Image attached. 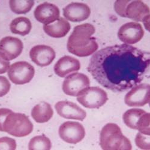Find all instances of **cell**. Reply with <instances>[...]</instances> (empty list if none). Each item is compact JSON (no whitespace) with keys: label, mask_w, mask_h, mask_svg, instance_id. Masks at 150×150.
<instances>
[{"label":"cell","mask_w":150,"mask_h":150,"mask_svg":"<svg viewBox=\"0 0 150 150\" xmlns=\"http://www.w3.org/2000/svg\"><path fill=\"white\" fill-rule=\"evenodd\" d=\"M149 63V53L122 44L108 46L94 53L87 69L105 88L123 92L142 81Z\"/></svg>","instance_id":"1"},{"label":"cell","mask_w":150,"mask_h":150,"mask_svg":"<svg viewBox=\"0 0 150 150\" xmlns=\"http://www.w3.org/2000/svg\"><path fill=\"white\" fill-rule=\"evenodd\" d=\"M92 24L83 23L75 27L69 37L67 47L69 52L79 57H85L94 54L98 48Z\"/></svg>","instance_id":"2"},{"label":"cell","mask_w":150,"mask_h":150,"mask_svg":"<svg viewBox=\"0 0 150 150\" xmlns=\"http://www.w3.org/2000/svg\"><path fill=\"white\" fill-rule=\"evenodd\" d=\"M100 145L104 150H130L132 146L117 124L108 123L101 130Z\"/></svg>","instance_id":"3"},{"label":"cell","mask_w":150,"mask_h":150,"mask_svg":"<svg viewBox=\"0 0 150 150\" xmlns=\"http://www.w3.org/2000/svg\"><path fill=\"white\" fill-rule=\"evenodd\" d=\"M4 132L17 137H22L29 135L33 130V124L29 118L23 114H9L3 124Z\"/></svg>","instance_id":"4"},{"label":"cell","mask_w":150,"mask_h":150,"mask_svg":"<svg viewBox=\"0 0 150 150\" xmlns=\"http://www.w3.org/2000/svg\"><path fill=\"white\" fill-rule=\"evenodd\" d=\"M76 97L81 105L89 109L100 108L108 100L106 91L98 86L87 87L81 90Z\"/></svg>","instance_id":"5"},{"label":"cell","mask_w":150,"mask_h":150,"mask_svg":"<svg viewBox=\"0 0 150 150\" xmlns=\"http://www.w3.org/2000/svg\"><path fill=\"white\" fill-rule=\"evenodd\" d=\"M7 74L11 82L16 85H23L33 79L35 69L27 61H18L10 66Z\"/></svg>","instance_id":"6"},{"label":"cell","mask_w":150,"mask_h":150,"mask_svg":"<svg viewBox=\"0 0 150 150\" xmlns=\"http://www.w3.org/2000/svg\"><path fill=\"white\" fill-rule=\"evenodd\" d=\"M59 136L64 142L76 144L82 141L85 130L82 125L75 121H66L62 124L58 130Z\"/></svg>","instance_id":"7"},{"label":"cell","mask_w":150,"mask_h":150,"mask_svg":"<svg viewBox=\"0 0 150 150\" xmlns=\"http://www.w3.org/2000/svg\"><path fill=\"white\" fill-rule=\"evenodd\" d=\"M90 81L85 74L74 73L67 76L62 85L63 92L68 96H77L83 89L89 87Z\"/></svg>","instance_id":"8"},{"label":"cell","mask_w":150,"mask_h":150,"mask_svg":"<svg viewBox=\"0 0 150 150\" xmlns=\"http://www.w3.org/2000/svg\"><path fill=\"white\" fill-rule=\"evenodd\" d=\"M150 86L141 83L133 87L124 97V102L130 107H141L149 103Z\"/></svg>","instance_id":"9"},{"label":"cell","mask_w":150,"mask_h":150,"mask_svg":"<svg viewBox=\"0 0 150 150\" xmlns=\"http://www.w3.org/2000/svg\"><path fill=\"white\" fill-rule=\"evenodd\" d=\"M144 35V30L139 23L130 22L124 24L118 32L119 39L126 45H133L141 41Z\"/></svg>","instance_id":"10"},{"label":"cell","mask_w":150,"mask_h":150,"mask_svg":"<svg viewBox=\"0 0 150 150\" xmlns=\"http://www.w3.org/2000/svg\"><path fill=\"white\" fill-rule=\"evenodd\" d=\"M126 18L136 22H142L149 31V8L140 0L131 1L126 9Z\"/></svg>","instance_id":"11"},{"label":"cell","mask_w":150,"mask_h":150,"mask_svg":"<svg viewBox=\"0 0 150 150\" xmlns=\"http://www.w3.org/2000/svg\"><path fill=\"white\" fill-rule=\"evenodd\" d=\"M30 57L32 61L40 67L51 64L56 57L54 49L47 45H36L31 48Z\"/></svg>","instance_id":"12"},{"label":"cell","mask_w":150,"mask_h":150,"mask_svg":"<svg viewBox=\"0 0 150 150\" xmlns=\"http://www.w3.org/2000/svg\"><path fill=\"white\" fill-rule=\"evenodd\" d=\"M34 15L37 21L47 25L54 23L59 18L60 11L56 5L45 2L35 8Z\"/></svg>","instance_id":"13"},{"label":"cell","mask_w":150,"mask_h":150,"mask_svg":"<svg viewBox=\"0 0 150 150\" xmlns=\"http://www.w3.org/2000/svg\"><path fill=\"white\" fill-rule=\"evenodd\" d=\"M57 114L66 119L83 121L86 117V112L76 103L69 101H59L55 105Z\"/></svg>","instance_id":"14"},{"label":"cell","mask_w":150,"mask_h":150,"mask_svg":"<svg viewBox=\"0 0 150 150\" xmlns=\"http://www.w3.org/2000/svg\"><path fill=\"white\" fill-rule=\"evenodd\" d=\"M91 14L89 6L82 3H71L63 8V16L67 21L79 22L88 19Z\"/></svg>","instance_id":"15"},{"label":"cell","mask_w":150,"mask_h":150,"mask_svg":"<svg viewBox=\"0 0 150 150\" xmlns=\"http://www.w3.org/2000/svg\"><path fill=\"white\" fill-rule=\"evenodd\" d=\"M22 42L17 37L7 36L0 40V52L10 61L18 57L23 51Z\"/></svg>","instance_id":"16"},{"label":"cell","mask_w":150,"mask_h":150,"mask_svg":"<svg viewBox=\"0 0 150 150\" xmlns=\"http://www.w3.org/2000/svg\"><path fill=\"white\" fill-rule=\"evenodd\" d=\"M81 69V64L78 59L70 56L61 57L54 66V71L57 76L64 78L70 73L78 71Z\"/></svg>","instance_id":"17"},{"label":"cell","mask_w":150,"mask_h":150,"mask_svg":"<svg viewBox=\"0 0 150 150\" xmlns=\"http://www.w3.org/2000/svg\"><path fill=\"white\" fill-rule=\"evenodd\" d=\"M44 31L50 37L54 38H62L70 31V24L66 19L60 18L51 24L44 25Z\"/></svg>","instance_id":"18"},{"label":"cell","mask_w":150,"mask_h":150,"mask_svg":"<svg viewBox=\"0 0 150 150\" xmlns=\"http://www.w3.org/2000/svg\"><path fill=\"white\" fill-rule=\"evenodd\" d=\"M54 115V110L49 103L41 102L34 106L31 110V116L38 123H45L49 121Z\"/></svg>","instance_id":"19"},{"label":"cell","mask_w":150,"mask_h":150,"mask_svg":"<svg viewBox=\"0 0 150 150\" xmlns=\"http://www.w3.org/2000/svg\"><path fill=\"white\" fill-rule=\"evenodd\" d=\"M10 29L12 33L25 36L30 33L32 24L28 18L22 16L18 17L11 22Z\"/></svg>","instance_id":"20"},{"label":"cell","mask_w":150,"mask_h":150,"mask_svg":"<svg viewBox=\"0 0 150 150\" xmlns=\"http://www.w3.org/2000/svg\"><path fill=\"white\" fill-rule=\"evenodd\" d=\"M146 113V112L141 109L134 108L127 110L123 114V121L126 126L134 130H137V124L140 118Z\"/></svg>","instance_id":"21"},{"label":"cell","mask_w":150,"mask_h":150,"mask_svg":"<svg viewBox=\"0 0 150 150\" xmlns=\"http://www.w3.org/2000/svg\"><path fill=\"white\" fill-rule=\"evenodd\" d=\"M34 5L33 0H10L9 6L13 13L18 15L26 14Z\"/></svg>","instance_id":"22"},{"label":"cell","mask_w":150,"mask_h":150,"mask_svg":"<svg viewBox=\"0 0 150 150\" xmlns=\"http://www.w3.org/2000/svg\"><path fill=\"white\" fill-rule=\"evenodd\" d=\"M51 147V140L45 135L34 136L28 144V149L30 150H49Z\"/></svg>","instance_id":"23"},{"label":"cell","mask_w":150,"mask_h":150,"mask_svg":"<svg viewBox=\"0 0 150 150\" xmlns=\"http://www.w3.org/2000/svg\"><path fill=\"white\" fill-rule=\"evenodd\" d=\"M137 130L144 134L149 135V113L146 112L137 124Z\"/></svg>","instance_id":"24"},{"label":"cell","mask_w":150,"mask_h":150,"mask_svg":"<svg viewBox=\"0 0 150 150\" xmlns=\"http://www.w3.org/2000/svg\"><path fill=\"white\" fill-rule=\"evenodd\" d=\"M135 143L140 149L149 150V135H145L139 132L135 137Z\"/></svg>","instance_id":"25"},{"label":"cell","mask_w":150,"mask_h":150,"mask_svg":"<svg viewBox=\"0 0 150 150\" xmlns=\"http://www.w3.org/2000/svg\"><path fill=\"white\" fill-rule=\"evenodd\" d=\"M16 141L9 137L0 138V150H15L16 149Z\"/></svg>","instance_id":"26"},{"label":"cell","mask_w":150,"mask_h":150,"mask_svg":"<svg viewBox=\"0 0 150 150\" xmlns=\"http://www.w3.org/2000/svg\"><path fill=\"white\" fill-rule=\"evenodd\" d=\"M130 0H118L114 4V8L117 13L123 18H126V9Z\"/></svg>","instance_id":"27"},{"label":"cell","mask_w":150,"mask_h":150,"mask_svg":"<svg viewBox=\"0 0 150 150\" xmlns=\"http://www.w3.org/2000/svg\"><path fill=\"white\" fill-rule=\"evenodd\" d=\"M11 84L8 80L3 76H0V97L6 96L10 90Z\"/></svg>","instance_id":"28"},{"label":"cell","mask_w":150,"mask_h":150,"mask_svg":"<svg viewBox=\"0 0 150 150\" xmlns=\"http://www.w3.org/2000/svg\"><path fill=\"white\" fill-rule=\"evenodd\" d=\"M10 67V62L6 56L0 52V74L7 72Z\"/></svg>","instance_id":"29"},{"label":"cell","mask_w":150,"mask_h":150,"mask_svg":"<svg viewBox=\"0 0 150 150\" xmlns=\"http://www.w3.org/2000/svg\"><path fill=\"white\" fill-rule=\"evenodd\" d=\"M11 110L7 108L0 109V132H4L3 124L7 116L12 112Z\"/></svg>","instance_id":"30"}]
</instances>
